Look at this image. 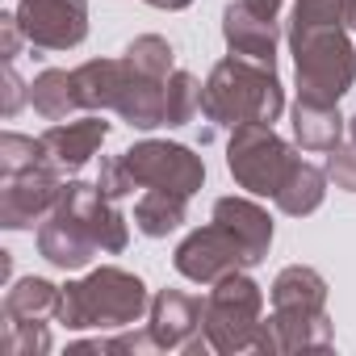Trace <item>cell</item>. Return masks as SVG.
<instances>
[{
  "label": "cell",
  "instance_id": "obj_1",
  "mask_svg": "<svg viewBox=\"0 0 356 356\" xmlns=\"http://www.w3.org/2000/svg\"><path fill=\"white\" fill-rule=\"evenodd\" d=\"M331 339L327 281L306 264L281 268L273 281V314L264 318L260 352H323Z\"/></svg>",
  "mask_w": 356,
  "mask_h": 356
},
{
  "label": "cell",
  "instance_id": "obj_2",
  "mask_svg": "<svg viewBox=\"0 0 356 356\" xmlns=\"http://www.w3.org/2000/svg\"><path fill=\"white\" fill-rule=\"evenodd\" d=\"M202 113L210 122L206 138L218 126H227V130L248 126V122L273 126L285 113V88L277 80V67L256 63V59H243V55L222 59L210 72V80L202 84Z\"/></svg>",
  "mask_w": 356,
  "mask_h": 356
},
{
  "label": "cell",
  "instance_id": "obj_3",
  "mask_svg": "<svg viewBox=\"0 0 356 356\" xmlns=\"http://www.w3.org/2000/svg\"><path fill=\"white\" fill-rule=\"evenodd\" d=\"M143 314H151L147 285L134 273L105 264V268H92L88 277H80L63 289L55 318L72 331H88V327L122 331V327H134Z\"/></svg>",
  "mask_w": 356,
  "mask_h": 356
},
{
  "label": "cell",
  "instance_id": "obj_4",
  "mask_svg": "<svg viewBox=\"0 0 356 356\" xmlns=\"http://www.w3.org/2000/svg\"><path fill=\"white\" fill-rule=\"evenodd\" d=\"M289 51L298 63V97L339 105L356 80V47L343 26H289Z\"/></svg>",
  "mask_w": 356,
  "mask_h": 356
},
{
  "label": "cell",
  "instance_id": "obj_5",
  "mask_svg": "<svg viewBox=\"0 0 356 356\" xmlns=\"http://www.w3.org/2000/svg\"><path fill=\"white\" fill-rule=\"evenodd\" d=\"M206 339L214 352H260L264 335V293L252 277L231 273L206 298Z\"/></svg>",
  "mask_w": 356,
  "mask_h": 356
},
{
  "label": "cell",
  "instance_id": "obj_6",
  "mask_svg": "<svg viewBox=\"0 0 356 356\" xmlns=\"http://www.w3.org/2000/svg\"><path fill=\"white\" fill-rule=\"evenodd\" d=\"M302 163V155L264 122H248L231 130L227 143V168L239 181V189L256 197H277L281 185L289 181V172Z\"/></svg>",
  "mask_w": 356,
  "mask_h": 356
},
{
  "label": "cell",
  "instance_id": "obj_7",
  "mask_svg": "<svg viewBox=\"0 0 356 356\" xmlns=\"http://www.w3.org/2000/svg\"><path fill=\"white\" fill-rule=\"evenodd\" d=\"M122 163L134 176L138 189H168V193L193 197L206 185V163H202V155H193L181 143H159V138L134 143V147L122 151Z\"/></svg>",
  "mask_w": 356,
  "mask_h": 356
},
{
  "label": "cell",
  "instance_id": "obj_8",
  "mask_svg": "<svg viewBox=\"0 0 356 356\" xmlns=\"http://www.w3.org/2000/svg\"><path fill=\"white\" fill-rule=\"evenodd\" d=\"M172 264H176V273H181V277H189V281H197V285H218L222 277L252 268L243 243H239L222 222H210V227L189 231V235L181 239V248H176Z\"/></svg>",
  "mask_w": 356,
  "mask_h": 356
},
{
  "label": "cell",
  "instance_id": "obj_9",
  "mask_svg": "<svg viewBox=\"0 0 356 356\" xmlns=\"http://www.w3.org/2000/svg\"><path fill=\"white\" fill-rule=\"evenodd\" d=\"M202 323H206V302L185 289H159L151 298L147 331L159 352H214Z\"/></svg>",
  "mask_w": 356,
  "mask_h": 356
},
{
  "label": "cell",
  "instance_id": "obj_10",
  "mask_svg": "<svg viewBox=\"0 0 356 356\" xmlns=\"http://www.w3.org/2000/svg\"><path fill=\"white\" fill-rule=\"evenodd\" d=\"M17 26L34 51H72L88 38L84 0H22Z\"/></svg>",
  "mask_w": 356,
  "mask_h": 356
},
{
  "label": "cell",
  "instance_id": "obj_11",
  "mask_svg": "<svg viewBox=\"0 0 356 356\" xmlns=\"http://www.w3.org/2000/svg\"><path fill=\"white\" fill-rule=\"evenodd\" d=\"M63 181L59 168L47 159L22 176H5V193H0V227L5 231H26L34 222H42L55 206H59Z\"/></svg>",
  "mask_w": 356,
  "mask_h": 356
},
{
  "label": "cell",
  "instance_id": "obj_12",
  "mask_svg": "<svg viewBox=\"0 0 356 356\" xmlns=\"http://www.w3.org/2000/svg\"><path fill=\"white\" fill-rule=\"evenodd\" d=\"M38 252H42L47 264H55V268H63V273L88 268L92 256L101 252L97 239H92V231L84 227V218L63 202V193H59V206H55V210L42 218V227H38Z\"/></svg>",
  "mask_w": 356,
  "mask_h": 356
},
{
  "label": "cell",
  "instance_id": "obj_13",
  "mask_svg": "<svg viewBox=\"0 0 356 356\" xmlns=\"http://www.w3.org/2000/svg\"><path fill=\"white\" fill-rule=\"evenodd\" d=\"M277 34H281L277 17H264V13L248 9L243 0L227 5V13H222V38L231 47V55H243V59L277 67Z\"/></svg>",
  "mask_w": 356,
  "mask_h": 356
},
{
  "label": "cell",
  "instance_id": "obj_14",
  "mask_svg": "<svg viewBox=\"0 0 356 356\" xmlns=\"http://www.w3.org/2000/svg\"><path fill=\"white\" fill-rule=\"evenodd\" d=\"M105 134H109V122H101V118H76V122H55L38 138L47 147V159L59 172H80L97 155V147L105 143Z\"/></svg>",
  "mask_w": 356,
  "mask_h": 356
},
{
  "label": "cell",
  "instance_id": "obj_15",
  "mask_svg": "<svg viewBox=\"0 0 356 356\" xmlns=\"http://www.w3.org/2000/svg\"><path fill=\"white\" fill-rule=\"evenodd\" d=\"M113 113H118L122 122H130L134 130L168 126V80L143 76L138 67L126 63V76H122V92H118Z\"/></svg>",
  "mask_w": 356,
  "mask_h": 356
},
{
  "label": "cell",
  "instance_id": "obj_16",
  "mask_svg": "<svg viewBox=\"0 0 356 356\" xmlns=\"http://www.w3.org/2000/svg\"><path fill=\"white\" fill-rule=\"evenodd\" d=\"M214 222H222V227L243 243L252 268L268 256V243H273V218H268L256 202H248V197H218V202H214Z\"/></svg>",
  "mask_w": 356,
  "mask_h": 356
},
{
  "label": "cell",
  "instance_id": "obj_17",
  "mask_svg": "<svg viewBox=\"0 0 356 356\" xmlns=\"http://www.w3.org/2000/svg\"><path fill=\"white\" fill-rule=\"evenodd\" d=\"M343 118L335 105L327 101H310V97H298L293 101V138L306 147V151H335L343 143Z\"/></svg>",
  "mask_w": 356,
  "mask_h": 356
},
{
  "label": "cell",
  "instance_id": "obj_18",
  "mask_svg": "<svg viewBox=\"0 0 356 356\" xmlns=\"http://www.w3.org/2000/svg\"><path fill=\"white\" fill-rule=\"evenodd\" d=\"M76 92L84 109H113L118 92H122V76H126V59H88L76 72Z\"/></svg>",
  "mask_w": 356,
  "mask_h": 356
},
{
  "label": "cell",
  "instance_id": "obj_19",
  "mask_svg": "<svg viewBox=\"0 0 356 356\" xmlns=\"http://www.w3.org/2000/svg\"><path fill=\"white\" fill-rule=\"evenodd\" d=\"M185 214H189V197L168 193V189H147L134 206V227L147 239H163L185 227Z\"/></svg>",
  "mask_w": 356,
  "mask_h": 356
},
{
  "label": "cell",
  "instance_id": "obj_20",
  "mask_svg": "<svg viewBox=\"0 0 356 356\" xmlns=\"http://www.w3.org/2000/svg\"><path fill=\"white\" fill-rule=\"evenodd\" d=\"M323 197H327V172L302 159V163L289 172V181L281 185V193H277L273 202H277L281 214H289V218H306V214H314V210L323 206Z\"/></svg>",
  "mask_w": 356,
  "mask_h": 356
},
{
  "label": "cell",
  "instance_id": "obj_21",
  "mask_svg": "<svg viewBox=\"0 0 356 356\" xmlns=\"http://www.w3.org/2000/svg\"><path fill=\"white\" fill-rule=\"evenodd\" d=\"M59 298H63V289H55L51 281L26 277V281H17V285L5 293V318H17V323H47V318L59 314Z\"/></svg>",
  "mask_w": 356,
  "mask_h": 356
},
{
  "label": "cell",
  "instance_id": "obj_22",
  "mask_svg": "<svg viewBox=\"0 0 356 356\" xmlns=\"http://www.w3.org/2000/svg\"><path fill=\"white\" fill-rule=\"evenodd\" d=\"M30 105H34L47 122H67L76 109H84V105H80V92H76V76H72V72H59V67L42 72V76L30 84Z\"/></svg>",
  "mask_w": 356,
  "mask_h": 356
},
{
  "label": "cell",
  "instance_id": "obj_23",
  "mask_svg": "<svg viewBox=\"0 0 356 356\" xmlns=\"http://www.w3.org/2000/svg\"><path fill=\"white\" fill-rule=\"evenodd\" d=\"M126 63H130V67H138L143 76L168 80V76H172L176 55H172V42H168V38H159V34H138V38L126 47Z\"/></svg>",
  "mask_w": 356,
  "mask_h": 356
},
{
  "label": "cell",
  "instance_id": "obj_24",
  "mask_svg": "<svg viewBox=\"0 0 356 356\" xmlns=\"http://www.w3.org/2000/svg\"><path fill=\"white\" fill-rule=\"evenodd\" d=\"M47 163V147L42 138H30V134H17V130H5L0 134V172L5 176H22L30 168Z\"/></svg>",
  "mask_w": 356,
  "mask_h": 356
},
{
  "label": "cell",
  "instance_id": "obj_25",
  "mask_svg": "<svg viewBox=\"0 0 356 356\" xmlns=\"http://www.w3.org/2000/svg\"><path fill=\"white\" fill-rule=\"evenodd\" d=\"M51 352V331L47 323H17L5 318L0 327V356H42Z\"/></svg>",
  "mask_w": 356,
  "mask_h": 356
},
{
  "label": "cell",
  "instance_id": "obj_26",
  "mask_svg": "<svg viewBox=\"0 0 356 356\" xmlns=\"http://www.w3.org/2000/svg\"><path fill=\"white\" fill-rule=\"evenodd\" d=\"M193 113H202V84L189 72L168 76V126H189Z\"/></svg>",
  "mask_w": 356,
  "mask_h": 356
},
{
  "label": "cell",
  "instance_id": "obj_27",
  "mask_svg": "<svg viewBox=\"0 0 356 356\" xmlns=\"http://www.w3.org/2000/svg\"><path fill=\"white\" fill-rule=\"evenodd\" d=\"M72 352H101V356H118V352H126V356H138V352H159L155 348V339H151V331H118V335H109V339H84V343H76Z\"/></svg>",
  "mask_w": 356,
  "mask_h": 356
},
{
  "label": "cell",
  "instance_id": "obj_28",
  "mask_svg": "<svg viewBox=\"0 0 356 356\" xmlns=\"http://www.w3.org/2000/svg\"><path fill=\"white\" fill-rule=\"evenodd\" d=\"M327 181H335V189H343V193H356V138H348L331 151Z\"/></svg>",
  "mask_w": 356,
  "mask_h": 356
},
{
  "label": "cell",
  "instance_id": "obj_29",
  "mask_svg": "<svg viewBox=\"0 0 356 356\" xmlns=\"http://www.w3.org/2000/svg\"><path fill=\"white\" fill-rule=\"evenodd\" d=\"M97 189L105 193V197H113V202H122V197H130L138 185H134V176L126 172V163H122V155L118 159H105L101 163V176H97Z\"/></svg>",
  "mask_w": 356,
  "mask_h": 356
},
{
  "label": "cell",
  "instance_id": "obj_30",
  "mask_svg": "<svg viewBox=\"0 0 356 356\" xmlns=\"http://www.w3.org/2000/svg\"><path fill=\"white\" fill-rule=\"evenodd\" d=\"M22 97H30V88H22V80H17V72H13V63L5 67V118H13L17 109H22Z\"/></svg>",
  "mask_w": 356,
  "mask_h": 356
},
{
  "label": "cell",
  "instance_id": "obj_31",
  "mask_svg": "<svg viewBox=\"0 0 356 356\" xmlns=\"http://www.w3.org/2000/svg\"><path fill=\"white\" fill-rule=\"evenodd\" d=\"M0 34H5V63H13L17 59V47H22V26H17V13H5L0 17Z\"/></svg>",
  "mask_w": 356,
  "mask_h": 356
},
{
  "label": "cell",
  "instance_id": "obj_32",
  "mask_svg": "<svg viewBox=\"0 0 356 356\" xmlns=\"http://www.w3.org/2000/svg\"><path fill=\"white\" fill-rule=\"evenodd\" d=\"M248 9H256V13H264V17H281V0H243Z\"/></svg>",
  "mask_w": 356,
  "mask_h": 356
},
{
  "label": "cell",
  "instance_id": "obj_33",
  "mask_svg": "<svg viewBox=\"0 0 356 356\" xmlns=\"http://www.w3.org/2000/svg\"><path fill=\"white\" fill-rule=\"evenodd\" d=\"M151 9H163V13H176V9H189L193 0H147Z\"/></svg>",
  "mask_w": 356,
  "mask_h": 356
},
{
  "label": "cell",
  "instance_id": "obj_34",
  "mask_svg": "<svg viewBox=\"0 0 356 356\" xmlns=\"http://www.w3.org/2000/svg\"><path fill=\"white\" fill-rule=\"evenodd\" d=\"M348 138H356V113L348 118Z\"/></svg>",
  "mask_w": 356,
  "mask_h": 356
}]
</instances>
